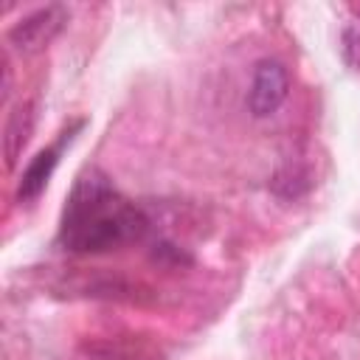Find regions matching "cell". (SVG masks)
I'll return each instance as SVG.
<instances>
[{"label": "cell", "instance_id": "5b68a950", "mask_svg": "<svg viewBox=\"0 0 360 360\" xmlns=\"http://www.w3.org/2000/svg\"><path fill=\"white\" fill-rule=\"evenodd\" d=\"M93 354L98 357V360H155V354L152 352H146V349H132V346H118V343H104V346H98V349H93Z\"/></svg>", "mask_w": 360, "mask_h": 360}, {"label": "cell", "instance_id": "3957f363", "mask_svg": "<svg viewBox=\"0 0 360 360\" xmlns=\"http://www.w3.org/2000/svg\"><path fill=\"white\" fill-rule=\"evenodd\" d=\"M65 22H68V11L62 6H48V8H39V11L22 17L8 31V37L20 51H39L62 31Z\"/></svg>", "mask_w": 360, "mask_h": 360}, {"label": "cell", "instance_id": "7a4b0ae2", "mask_svg": "<svg viewBox=\"0 0 360 360\" xmlns=\"http://www.w3.org/2000/svg\"><path fill=\"white\" fill-rule=\"evenodd\" d=\"M290 96V73L278 59H262L253 68L250 90H248V107L256 118L273 115Z\"/></svg>", "mask_w": 360, "mask_h": 360}, {"label": "cell", "instance_id": "6da1fadb", "mask_svg": "<svg viewBox=\"0 0 360 360\" xmlns=\"http://www.w3.org/2000/svg\"><path fill=\"white\" fill-rule=\"evenodd\" d=\"M146 228V214L118 194L101 172L90 169L76 180L65 202L59 242L73 253H104L138 242Z\"/></svg>", "mask_w": 360, "mask_h": 360}, {"label": "cell", "instance_id": "8992f818", "mask_svg": "<svg viewBox=\"0 0 360 360\" xmlns=\"http://www.w3.org/2000/svg\"><path fill=\"white\" fill-rule=\"evenodd\" d=\"M340 53L352 70H360V22H352L340 34Z\"/></svg>", "mask_w": 360, "mask_h": 360}, {"label": "cell", "instance_id": "277c9868", "mask_svg": "<svg viewBox=\"0 0 360 360\" xmlns=\"http://www.w3.org/2000/svg\"><path fill=\"white\" fill-rule=\"evenodd\" d=\"M65 143H70V132H65L53 146L42 149V152H37V155L31 158V163L25 166L22 180H20V191H17L20 200L31 202V200H37V197L45 191V186H48V180H51V174H53V169H56V163H59V155H62Z\"/></svg>", "mask_w": 360, "mask_h": 360}]
</instances>
